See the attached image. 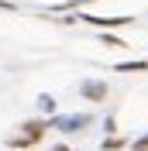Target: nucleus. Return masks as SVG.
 Masks as SVG:
<instances>
[{
    "label": "nucleus",
    "mask_w": 148,
    "mask_h": 151,
    "mask_svg": "<svg viewBox=\"0 0 148 151\" xmlns=\"http://www.w3.org/2000/svg\"><path fill=\"white\" fill-rule=\"evenodd\" d=\"M138 69H145V62H128V65H120V72H138Z\"/></svg>",
    "instance_id": "39448f33"
},
{
    "label": "nucleus",
    "mask_w": 148,
    "mask_h": 151,
    "mask_svg": "<svg viewBox=\"0 0 148 151\" xmlns=\"http://www.w3.org/2000/svg\"><path fill=\"white\" fill-rule=\"evenodd\" d=\"M134 151H148V134H145V137H138V141H134Z\"/></svg>",
    "instance_id": "6e6552de"
},
{
    "label": "nucleus",
    "mask_w": 148,
    "mask_h": 151,
    "mask_svg": "<svg viewBox=\"0 0 148 151\" xmlns=\"http://www.w3.org/2000/svg\"><path fill=\"white\" fill-rule=\"evenodd\" d=\"M79 93H83L86 100H103V96H107V86H103V83H93V79H90V83L79 86Z\"/></svg>",
    "instance_id": "7ed1b4c3"
},
{
    "label": "nucleus",
    "mask_w": 148,
    "mask_h": 151,
    "mask_svg": "<svg viewBox=\"0 0 148 151\" xmlns=\"http://www.w3.org/2000/svg\"><path fill=\"white\" fill-rule=\"evenodd\" d=\"M52 151H69V148H65V144H59V148H52Z\"/></svg>",
    "instance_id": "1a4fd4ad"
},
{
    "label": "nucleus",
    "mask_w": 148,
    "mask_h": 151,
    "mask_svg": "<svg viewBox=\"0 0 148 151\" xmlns=\"http://www.w3.org/2000/svg\"><path fill=\"white\" fill-rule=\"evenodd\" d=\"M103 148L114 151V148H124V141H117V137H110V141H103Z\"/></svg>",
    "instance_id": "0eeeda50"
},
{
    "label": "nucleus",
    "mask_w": 148,
    "mask_h": 151,
    "mask_svg": "<svg viewBox=\"0 0 148 151\" xmlns=\"http://www.w3.org/2000/svg\"><path fill=\"white\" fill-rule=\"evenodd\" d=\"M41 134H45V124H41V120H31V124H24V134L7 137V144H10V148H28V144L41 141Z\"/></svg>",
    "instance_id": "f257e3e1"
},
{
    "label": "nucleus",
    "mask_w": 148,
    "mask_h": 151,
    "mask_svg": "<svg viewBox=\"0 0 148 151\" xmlns=\"http://www.w3.org/2000/svg\"><path fill=\"white\" fill-rule=\"evenodd\" d=\"M83 21H90V24H96V28H114V24H128L131 17H93V14H79Z\"/></svg>",
    "instance_id": "20e7f679"
},
{
    "label": "nucleus",
    "mask_w": 148,
    "mask_h": 151,
    "mask_svg": "<svg viewBox=\"0 0 148 151\" xmlns=\"http://www.w3.org/2000/svg\"><path fill=\"white\" fill-rule=\"evenodd\" d=\"M103 45H110V48H120L124 41H120V38H114V35H103Z\"/></svg>",
    "instance_id": "423d86ee"
},
{
    "label": "nucleus",
    "mask_w": 148,
    "mask_h": 151,
    "mask_svg": "<svg viewBox=\"0 0 148 151\" xmlns=\"http://www.w3.org/2000/svg\"><path fill=\"white\" fill-rule=\"evenodd\" d=\"M86 124H90V117H86V113H73V117H55V120H52V127H59V131H83Z\"/></svg>",
    "instance_id": "f03ea898"
}]
</instances>
